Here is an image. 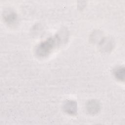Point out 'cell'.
Returning <instances> with one entry per match:
<instances>
[{"instance_id": "1", "label": "cell", "mask_w": 125, "mask_h": 125, "mask_svg": "<svg viewBox=\"0 0 125 125\" xmlns=\"http://www.w3.org/2000/svg\"><path fill=\"white\" fill-rule=\"evenodd\" d=\"M59 36L51 37L44 42L39 44L36 49L37 55L40 57H44L48 55L50 52L59 43L61 38Z\"/></svg>"}, {"instance_id": "2", "label": "cell", "mask_w": 125, "mask_h": 125, "mask_svg": "<svg viewBox=\"0 0 125 125\" xmlns=\"http://www.w3.org/2000/svg\"><path fill=\"white\" fill-rule=\"evenodd\" d=\"M77 104L75 101H70L67 102L64 105V110L67 113L74 115L77 113Z\"/></svg>"}, {"instance_id": "3", "label": "cell", "mask_w": 125, "mask_h": 125, "mask_svg": "<svg viewBox=\"0 0 125 125\" xmlns=\"http://www.w3.org/2000/svg\"><path fill=\"white\" fill-rule=\"evenodd\" d=\"M86 108L90 113L94 114L100 110V104L97 101L91 100L87 104Z\"/></svg>"}, {"instance_id": "4", "label": "cell", "mask_w": 125, "mask_h": 125, "mask_svg": "<svg viewBox=\"0 0 125 125\" xmlns=\"http://www.w3.org/2000/svg\"><path fill=\"white\" fill-rule=\"evenodd\" d=\"M4 17V20L9 24H13L17 20V16L14 12H7Z\"/></svg>"}, {"instance_id": "5", "label": "cell", "mask_w": 125, "mask_h": 125, "mask_svg": "<svg viewBox=\"0 0 125 125\" xmlns=\"http://www.w3.org/2000/svg\"><path fill=\"white\" fill-rule=\"evenodd\" d=\"M114 75L119 80H124L125 77V69L124 67L117 68L114 71Z\"/></svg>"}]
</instances>
